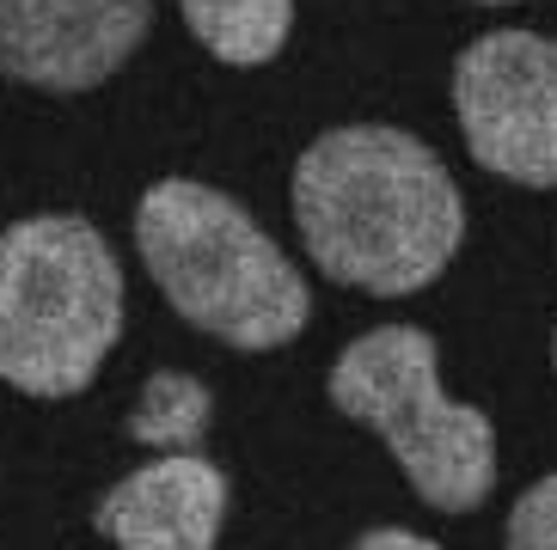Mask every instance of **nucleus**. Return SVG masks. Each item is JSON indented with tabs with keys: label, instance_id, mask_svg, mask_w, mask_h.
<instances>
[{
	"label": "nucleus",
	"instance_id": "f257e3e1",
	"mask_svg": "<svg viewBox=\"0 0 557 550\" xmlns=\"http://www.w3.org/2000/svg\"><path fill=\"white\" fill-rule=\"evenodd\" d=\"M295 227L331 282L398 300L454 263L466 239V202L417 135L349 123L300 153Z\"/></svg>",
	"mask_w": 557,
	"mask_h": 550
},
{
	"label": "nucleus",
	"instance_id": "f03ea898",
	"mask_svg": "<svg viewBox=\"0 0 557 550\" xmlns=\"http://www.w3.org/2000/svg\"><path fill=\"white\" fill-rule=\"evenodd\" d=\"M135 251L184 324L233 349H282L312 318V293L282 245L227 190L160 178L135 202Z\"/></svg>",
	"mask_w": 557,
	"mask_h": 550
},
{
	"label": "nucleus",
	"instance_id": "7ed1b4c3",
	"mask_svg": "<svg viewBox=\"0 0 557 550\" xmlns=\"http://www.w3.org/2000/svg\"><path fill=\"white\" fill-rule=\"evenodd\" d=\"M123 337V263L81 214H32L0 233V379L25 398H74Z\"/></svg>",
	"mask_w": 557,
	"mask_h": 550
},
{
	"label": "nucleus",
	"instance_id": "20e7f679",
	"mask_svg": "<svg viewBox=\"0 0 557 550\" xmlns=\"http://www.w3.org/2000/svg\"><path fill=\"white\" fill-rule=\"evenodd\" d=\"M331 404L374 428L405 465L410 489L442 514L484 508L496 489V428L484 410L442 391L435 342L417 324H380L356 337L331 367Z\"/></svg>",
	"mask_w": 557,
	"mask_h": 550
},
{
	"label": "nucleus",
	"instance_id": "39448f33",
	"mask_svg": "<svg viewBox=\"0 0 557 550\" xmlns=\"http://www.w3.org/2000/svg\"><path fill=\"white\" fill-rule=\"evenodd\" d=\"M459 135L484 172L557 190V43L540 32H491L454 62Z\"/></svg>",
	"mask_w": 557,
	"mask_h": 550
},
{
	"label": "nucleus",
	"instance_id": "423d86ee",
	"mask_svg": "<svg viewBox=\"0 0 557 550\" xmlns=\"http://www.w3.org/2000/svg\"><path fill=\"white\" fill-rule=\"evenodd\" d=\"M153 0H0V74L44 92H92L129 62Z\"/></svg>",
	"mask_w": 557,
	"mask_h": 550
},
{
	"label": "nucleus",
	"instance_id": "0eeeda50",
	"mask_svg": "<svg viewBox=\"0 0 557 550\" xmlns=\"http://www.w3.org/2000/svg\"><path fill=\"white\" fill-rule=\"evenodd\" d=\"M221 520H227V477L202 453L153 459L104 489V502L92 508V526L116 550H214Z\"/></svg>",
	"mask_w": 557,
	"mask_h": 550
},
{
	"label": "nucleus",
	"instance_id": "6e6552de",
	"mask_svg": "<svg viewBox=\"0 0 557 550\" xmlns=\"http://www.w3.org/2000/svg\"><path fill=\"white\" fill-rule=\"evenodd\" d=\"M184 25L227 67H263L276 62L295 25V0H178Z\"/></svg>",
	"mask_w": 557,
	"mask_h": 550
},
{
	"label": "nucleus",
	"instance_id": "1a4fd4ad",
	"mask_svg": "<svg viewBox=\"0 0 557 550\" xmlns=\"http://www.w3.org/2000/svg\"><path fill=\"white\" fill-rule=\"evenodd\" d=\"M209 428V391L190 373H153L141 404L129 416V435L141 447H165V453H190Z\"/></svg>",
	"mask_w": 557,
	"mask_h": 550
},
{
	"label": "nucleus",
	"instance_id": "9d476101",
	"mask_svg": "<svg viewBox=\"0 0 557 550\" xmlns=\"http://www.w3.org/2000/svg\"><path fill=\"white\" fill-rule=\"evenodd\" d=\"M503 545L508 550H557V471H552V477H540L521 502L508 508Z\"/></svg>",
	"mask_w": 557,
	"mask_h": 550
},
{
	"label": "nucleus",
	"instance_id": "9b49d317",
	"mask_svg": "<svg viewBox=\"0 0 557 550\" xmlns=\"http://www.w3.org/2000/svg\"><path fill=\"white\" fill-rule=\"evenodd\" d=\"M349 550H442V545H429V538L405 533V526H380V533H361Z\"/></svg>",
	"mask_w": 557,
	"mask_h": 550
},
{
	"label": "nucleus",
	"instance_id": "f8f14e48",
	"mask_svg": "<svg viewBox=\"0 0 557 550\" xmlns=\"http://www.w3.org/2000/svg\"><path fill=\"white\" fill-rule=\"evenodd\" d=\"M478 7H508V0H478Z\"/></svg>",
	"mask_w": 557,
	"mask_h": 550
},
{
	"label": "nucleus",
	"instance_id": "ddd939ff",
	"mask_svg": "<svg viewBox=\"0 0 557 550\" xmlns=\"http://www.w3.org/2000/svg\"><path fill=\"white\" fill-rule=\"evenodd\" d=\"M552 361H557V337H552Z\"/></svg>",
	"mask_w": 557,
	"mask_h": 550
}]
</instances>
